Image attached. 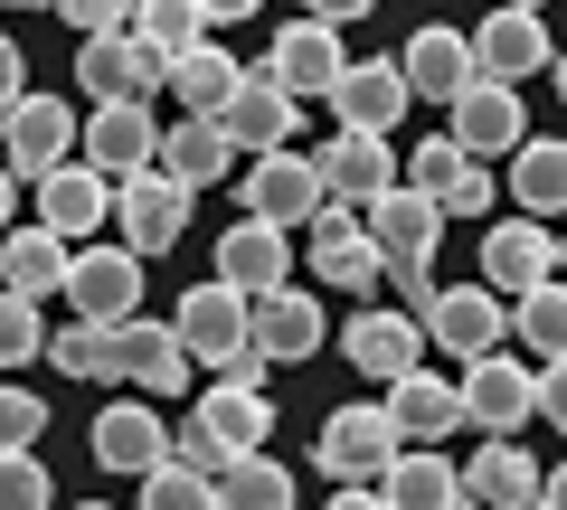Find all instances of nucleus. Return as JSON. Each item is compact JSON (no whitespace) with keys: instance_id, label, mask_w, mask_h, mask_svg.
Listing matches in <instances>:
<instances>
[{"instance_id":"1","label":"nucleus","mask_w":567,"mask_h":510,"mask_svg":"<svg viewBox=\"0 0 567 510\" xmlns=\"http://www.w3.org/2000/svg\"><path fill=\"white\" fill-rule=\"evenodd\" d=\"M416 322H425V341L445 350V360H483V350L511 341V293H492V284H435L416 303Z\"/></svg>"},{"instance_id":"2","label":"nucleus","mask_w":567,"mask_h":510,"mask_svg":"<svg viewBox=\"0 0 567 510\" xmlns=\"http://www.w3.org/2000/svg\"><path fill=\"white\" fill-rule=\"evenodd\" d=\"M189 199H199V189H181L171 170H123L114 180V227H123V246H133L142 266L189 237Z\"/></svg>"},{"instance_id":"3","label":"nucleus","mask_w":567,"mask_h":510,"mask_svg":"<svg viewBox=\"0 0 567 510\" xmlns=\"http://www.w3.org/2000/svg\"><path fill=\"white\" fill-rule=\"evenodd\" d=\"M539 416V368L511 360V350H483L464 360V426L473 435H520Z\"/></svg>"},{"instance_id":"4","label":"nucleus","mask_w":567,"mask_h":510,"mask_svg":"<svg viewBox=\"0 0 567 510\" xmlns=\"http://www.w3.org/2000/svg\"><path fill=\"white\" fill-rule=\"evenodd\" d=\"M76 85L95 104H152L171 85V58H162V48H142L133 29H104V39L76 48Z\"/></svg>"},{"instance_id":"5","label":"nucleus","mask_w":567,"mask_h":510,"mask_svg":"<svg viewBox=\"0 0 567 510\" xmlns=\"http://www.w3.org/2000/svg\"><path fill=\"white\" fill-rule=\"evenodd\" d=\"M76 104L66 95H20L10 114H0V162L20 170V180H48L58 162H76Z\"/></svg>"},{"instance_id":"6","label":"nucleus","mask_w":567,"mask_h":510,"mask_svg":"<svg viewBox=\"0 0 567 510\" xmlns=\"http://www.w3.org/2000/svg\"><path fill=\"white\" fill-rule=\"evenodd\" d=\"M104 360H114V378H133L142 397H181L199 368H189L181 331L171 322H142V312H123V322H104Z\"/></svg>"},{"instance_id":"7","label":"nucleus","mask_w":567,"mask_h":510,"mask_svg":"<svg viewBox=\"0 0 567 510\" xmlns=\"http://www.w3.org/2000/svg\"><path fill=\"white\" fill-rule=\"evenodd\" d=\"M331 208V189H322V162L312 152H256L246 162V218H275V227H312Z\"/></svg>"},{"instance_id":"8","label":"nucleus","mask_w":567,"mask_h":510,"mask_svg":"<svg viewBox=\"0 0 567 510\" xmlns=\"http://www.w3.org/2000/svg\"><path fill=\"white\" fill-rule=\"evenodd\" d=\"M445 133L473 152V162H511V152L529 143V104H520V85H502V76H473L464 95L445 104Z\"/></svg>"},{"instance_id":"9","label":"nucleus","mask_w":567,"mask_h":510,"mask_svg":"<svg viewBox=\"0 0 567 510\" xmlns=\"http://www.w3.org/2000/svg\"><path fill=\"white\" fill-rule=\"evenodd\" d=\"M398 445H406V435H398V416H388V407H331L322 435H312V464H322L331 482H379Z\"/></svg>"},{"instance_id":"10","label":"nucleus","mask_w":567,"mask_h":510,"mask_svg":"<svg viewBox=\"0 0 567 510\" xmlns=\"http://www.w3.org/2000/svg\"><path fill=\"white\" fill-rule=\"evenodd\" d=\"M548 274H567V237H548V218H502V227H483V284L492 293H511L520 303L529 284H548Z\"/></svg>"},{"instance_id":"11","label":"nucleus","mask_w":567,"mask_h":510,"mask_svg":"<svg viewBox=\"0 0 567 510\" xmlns=\"http://www.w3.org/2000/svg\"><path fill=\"white\" fill-rule=\"evenodd\" d=\"M303 256H312V284H331V293H379V274H388V256L369 246V227H360V208H322V218L303 227Z\"/></svg>"},{"instance_id":"12","label":"nucleus","mask_w":567,"mask_h":510,"mask_svg":"<svg viewBox=\"0 0 567 510\" xmlns=\"http://www.w3.org/2000/svg\"><path fill=\"white\" fill-rule=\"evenodd\" d=\"M331 114H341V133H398L406 104H416V85H406L398 58H350L341 76H331Z\"/></svg>"},{"instance_id":"13","label":"nucleus","mask_w":567,"mask_h":510,"mask_svg":"<svg viewBox=\"0 0 567 510\" xmlns=\"http://www.w3.org/2000/svg\"><path fill=\"white\" fill-rule=\"evenodd\" d=\"M171 331H181L189 368H227L237 350H256V341H246V293H237V284H218V274L181 293V312H171Z\"/></svg>"},{"instance_id":"14","label":"nucleus","mask_w":567,"mask_h":510,"mask_svg":"<svg viewBox=\"0 0 567 510\" xmlns=\"http://www.w3.org/2000/svg\"><path fill=\"white\" fill-rule=\"evenodd\" d=\"M76 322H123V312L142 303V256L133 246H76V266H66V293H58Z\"/></svg>"},{"instance_id":"15","label":"nucleus","mask_w":567,"mask_h":510,"mask_svg":"<svg viewBox=\"0 0 567 510\" xmlns=\"http://www.w3.org/2000/svg\"><path fill=\"white\" fill-rule=\"evenodd\" d=\"M246 341L275 368H293V360H312V350L331 341V322H322V303H312L303 284H275V293H246Z\"/></svg>"},{"instance_id":"16","label":"nucleus","mask_w":567,"mask_h":510,"mask_svg":"<svg viewBox=\"0 0 567 510\" xmlns=\"http://www.w3.org/2000/svg\"><path fill=\"white\" fill-rule=\"evenodd\" d=\"M85 445H95V464H104V472H133V482H142V472L171 454V426H162V407L133 388V397H114V407H95Z\"/></svg>"},{"instance_id":"17","label":"nucleus","mask_w":567,"mask_h":510,"mask_svg":"<svg viewBox=\"0 0 567 510\" xmlns=\"http://www.w3.org/2000/svg\"><path fill=\"white\" fill-rule=\"evenodd\" d=\"M379 501L388 510H483L464 491V464H454L445 445H398L388 472H379Z\"/></svg>"},{"instance_id":"18","label":"nucleus","mask_w":567,"mask_h":510,"mask_svg":"<svg viewBox=\"0 0 567 510\" xmlns=\"http://www.w3.org/2000/svg\"><path fill=\"white\" fill-rule=\"evenodd\" d=\"M218 123H227V143H237V152H284L293 133H303V95H284L265 66H246L237 95L218 104Z\"/></svg>"},{"instance_id":"19","label":"nucleus","mask_w":567,"mask_h":510,"mask_svg":"<svg viewBox=\"0 0 567 510\" xmlns=\"http://www.w3.org/2000/svg\"><path fill=\"white\" fill-rule=\"evenodd\" d=\"M341 29H331V20H312V10H303V20H284L275 29V48H265V76H275L284 85V95H331V76H341Z\"/></svg>"},{"instance_id":"20","label":"nucleus","mask_w":567,"mask_h":510,"mask_svg":"<svg viewBox=\"0 0 567 510\" xmlns=\"http://www.w3.org/2000/svg\"><path fill=\"white\" fill-rule=\"evenodd\" d=\"M548 58H558V39H548L539 10L492 0V20L473 29V66H483V76H502V85H520V76H548Z\"/></svg>"},{"instance_id":"21","label":"nucleus","mask_w":567,"mask_h":510,"mask_svg":"<svg viewBox=\"0 0 567 510\" xmlns=\"http://www.w3.org/2000/svg\"><path fill=\"white\" fill-rule=\"evenodd\" d=\"M341 360L360 368V378H406V368L425 360V322L416 312H388V303H369V312H350V331H341Z\"/></svg>"},{"instance_id":"22","label":"nucleus","mask_w":567,"mask_h":510,"mask_svg":"<svg viewBox=\"0 0 567 510\" xmlns=\"http://www.w3.org/2000/svg\"><path fill=\"white\" fill-rule=\"evenodd\" d=\"M293 227H275V218H237V227H218V284H237V293H275V284H293Z\"/></svg>"},{"instance_id":"23","label":"nucleus","mask_w":567,"mask_h":510,"mask_svg":"<svg viewBox=\"0 0 567 510\" xmlns=\"http://www.w3.org/2000/svg\"><path fill=\"white\" fill-rule=\"evenodd\" d=\"M312 162H322L331 208H369L379 189H398V143H388V133H331Z\"/></svg>"},{"instance_id":"24","label":"nucleus","mask_w":567,"mask_h":510,"mask_svg":"<svg viewBox=\"0 0 567 510\" xmlns=\"http://www.w3.org/2000/svg\"><path fill=\"white\" fill-rule=\"evenodd\" d=\"M152 152H162V123H152V104H95L76 133V162H95L104 180H123V170H152Z\"/></svg>"},{"instance_id":"25","label":"nucleus","mask_w":567,"mask_h":510,"mask_svg":"<svg viewBox=\"0 0 567 510\" xmlns=\"http://www.w3.org/2000/svg\"><path fill=\"white\" fill-rule=\"evenodd\" d=\"M39 227H58L66 246L95 237V227H114V180H104L95 162H58L39 180Z\"/></svg>"},{"instance_id":"26","label":"nucleus","mask_w":567,"mask_h":510,"mask_svg":"<svg viewBox=\"0 0 567 510\" xmlns=\"http://www.w3.org/2000/svg\"><path fill=\"white\" fill-rule=\"evenodd\" d=\"M360 227H369V246H379L388 266H398V256H435V237H445V208L425 199L416 180H398V189H379V199L360 208Z\"/></svg>"},{"instance_id":"27","label":"nucleus","mask_w":567,"mask_h":510,"mask_svg":"<svg viewBox=\"0 0 567 510\" xmlns=\"http://www.w3.org/2000/svg\"><path fill=\"white\" fill-rule=\"evenodd\" d=\"M388 416H398V435L406 445H445L454 426H464V378H425V360L406 368V378H388V397H379Z\"/></svg>"},{"instance_id":"28","label":"nucleus","mask_w":567,"mask_h":510,"mask_svg":"<svg viewBox=\"0 0 567 510\" xmlns=\"http://www.w3.org/2000/svg\"><path fill=\"white\" fill-rule=\"evenodd\" d=\"M66 266H76V246L58 227H0V284L29 293V303H58L66 293Z\"/></svg>"},{"instance_id":"29","label":"nucleus","mask_w":567,"mask_h":510,"mask_svg":"<svg viewBox=\"0 0 567 510\" xmlns=\"http://www.w3.org/2000/svg\"><path fill=\"white\" fill-rule=\"evenodd\" d=\"M539 454H520V435H483V454L464 464V491L483 510H539Z\"/></svg>"},{"instance_id":"30","label":"nucleus","mask_w":567,"mask_h":510,"mask_svg":"<svg viewBox=\"0 0 567 510\" xmlns=\"http://www.w3.org/2000/svg\"><path fill=\"white\" fill-rule=\"evenodd\" d=\"M189 426H199L218 454H256L265 435H275V407H265V388H237V378H208V388H199V407H189Z\"/></svg>"},{"instance_id":"31","label":"nucleus","mask_w":567,"mask_h":510,"mask_svg":"<svg viewBox=\"0 0 567 510\" xmlns=\"http://www.w3.org/2000/svg\"><path fill=\"white\" fill-rule=\"evenodd\" d=\"M152 170H171L181 189H218L227 170H237V143H227V123H218V114H189V123H171V133H162Z\"/></svg>"},{"instance_id":"32","label":"nucleus","mask_w":567,"mask_h":510,"mask_svg":"<svg viewBox=\"0 0 567 510\" xmlns=\"http://www.w3.org/2000/svg\"><path fill=\"white\" fill-rule=\"evenodd\" d=\"M398 66H406V85H416V95H435V104H454L473 76H483V66H473V39H464V29H435V20L398 48Z\"/></svg>"},{"instance_id":"33","label":"nucleus","mask_w":567,"mask_h":510,"mask_svg":"<svg viewBox=\"0 0 567 510\" xmlns=\"http://www.w3.org/2000/svg\"><path fill=\"white\" fill-rule=\"evenodd\" d=\"M511 208H529V218H558L567 208V143L558 133H529L511 152Z\"/></svg>"},{"instance_id":"34","label":"nucleus","mask_w":567,"mask_h":510,"mask_svg":"<svg viewBox=\"0 0 567 510\" xmlns=\"http://www.w3.org/2000/svg\"><path fill=\"white\" fill-rule=\"evenodd\" d=\"M218 510H293V472L275 464V454H227L218 464Z\"/></svg>"},{"instance_id":"35","label":"nucleus","mask_w":567,"mask_h":510,"mask_svg":"<svg viewBox=\"0 0 567 510\" xmlns=\"http://www.w3.org/2000/svg\"><path fill=\"white\" fill-rule=\"evenodd\" d=\"M237 76H246V66L227 58L218 39H199V48H181V58H171V95H181L189 114H218V104L237 95Z\"/></svg>"},{"instance_id":"36","label":"nucleus","mask_w":567,"mask_h":510,"mask_svg":"<svg viewBox=\"0 0 567 510\" xmlns=\"http://www.w3.org/2000/svg\"><path fill=\"white\" fill-rule=\"evenodd\" d=\"M511 341H520L529 360H567V274H548V284H529L520 303H511Z\"/></svg>"},{"instance_id":"37","label":"nucleus","mask_w":567,"mask_h":510,"mask_svg":"<svg viewBox=\"0 0 567 510\" xmlns=\"http://www.w3.org/2000/svg\"><path fill=\"white\" fill-rule=\"evenodd\" d=\"M142 510H218V472L189 464V454H162L142 472Z\"/></svg>"},{"instance_id":"38","label":"nucleus","mask_w":567,"mask_h":510,"mask_svg":"<svg viewBox=\"0 0 567 510\" xmlns=\"http://www.w3.org/2000/svg\"><path fill=\"white\" fill-rule=\"evenodd\" d=\"M133 39L162 48V58H181V48L208 39V10H199V0H133Z\"/></svg>"},{"instance_id":"39","label":"nucleus","mask_w":567,"mask_h":510,"mask_svg":"<svg viewBox=\"0 0 567 510\" xmlns=\"http://www.w3.org/2000/svg\"><path fill=\"white\" fill-rule=\"evenodd\" d=\"M39 360L58 368V378H114V360H104V322H58Z\"/></svg>"},{"instance_id":"40","label":"nucleus","mask_w":567,"mask_h":510,"mask_svg":"<svg viewBox=\"0 0 567 510\" xmlns=\"http://www.w3.org/2000/svg\"><path fill=\"white\" fill-rule=\"evenodd\" d=\"M48 350V303H29V293L0 284V368H29Z\"/></svg>"},{"instance_id":"41","label":"nucleus","mask_w":567,"mask_h":510,"mask_svg":"<svg viewBox=\"0 0 567 510\" xmlns=\"http://www.w3.org/2000/svg\"><path fill=\"white\" fill-rule=\"evenodd\" d=\"M0 510H58V482L39 454H0Z\"/></svg>"},{"instance_id":"42","label":"nucleus","mask_w":567,"mask_h":510,"mask_svg":"<svg viewBox=\"0 0 567 510\" xmlns=\"http://www.w3.org/2000/svg\"><path fill=\"white\" fill-rule=\"evenodd\" d=\"M48 435V397L39 388H0V454H29Z\"/></svg>"},{"instance_id":"43","label":"nucleus","mask_w":567,"mask_h":510,"mask_svg":"<svg viewBox=\"0 0 567 510\" xmlns=\"http://www.w3.org/2000/svg\"><path fill=\"white\" fill-rule=\"evenodd\" d=\"M76 39H104V29H133V0H48Z\"/></svg>"},{"instance_id":"44","label":"nucleus","mask_w":567,"mask_h":510,"mask_svg":"<svg viewBox=\"0 0 567 510\" xmlns=\"http://www.w3.org/2000/svg\"><path fill=\"white\" fill-rule=\"evenodd\" d=\"M379 284H388V293H398V303H406V312H416V303H425V293H435V256H398V266H388V274H379Z\"/></svg>"},{"instance_id":"45","label":"nucleus","mask_w":567,"mask_h":510,"mask_svg":"<svg viewBox=\"0 0 567 510\" xmlns=\"http://www.w3.org/2000/svg\"><path fill=\"white\" fill-rule=\"evenodd\" d=\"M539 416L567 435V360H539Z\"/></svg>"},{"instance_id":"46","label":"nucleus","mask_w":567,"mask_h":510,"mask_svg":"<svg viewBox=\"0 0 567 510\" xmlns=\"http://www.w3.org/2000/svg\"><path fill=\"white\" fill-rule=\"evenodd\" d=\"M20 76H29V58H20V39H10V29H0V114H10V104L29 95Z\"/></svg>"},{"instance_id":"47","label":"nucleus","mask_w":567,"mask_h":510,"mask_svg":"<svg viewBox=\"0 0 567 510\" xmlns=\"http://www.w3.org/2000/svg\"><path fill=\"white\" fill-rule=\"evenodd\" d=\"M303 10H312V20H331V29H341V20H369L379 0H303Z\"/></svg>"},{"instance_id":"48","label":"nucleus","mask_w":567,"mask_h":510,"mask_svg":"<svg viewBox=\"0 0 567 510\" xmlns=\"http://www.w3.org/2000/svg\"><path fill=\"white\" fill-rule=\"evenodd\" d=\"M331 510H388V501H379V482H341V491H331Z\"/></svg>"},{"instance_id":"49","label":"nucleus","mask_w":567,"mask_h":510,"mask_svg":"<svg viewBox=\"0 0 567 510\" xmlns=\"http://www.w3.org/2000/svg\"><path fill=\"white\" fill-rule=\"evenodd\" d=\"M199 10H208V29H227V20H256L265 0H199Z\"/></svg>"},{"instance_id":"50","label":"nucleus","mask_w":567,"mask_h":510,"mask_svg":"<svg viewBox=\"0 0 567 510\" xmlns=\"http://www.w3.org/2000/svg\"><path fill=\"white\" fill-rule=\"evenodd\" d=\"M539 510H567V464H548V472H539Z\"/></svg>"},{"instance_id":"51","label":"nucleus","mask_w":567,"mask_h":510,"mask_svg":"<svg viewBox=\"0 0 567 510\" xmlns=\"http://www.w3.org/2000/svg\"><path fill=\"white\" fill-rule=\"evenodd\" d=\"M10 218H20V170L0 162V227H10Z\"/></svg>"},{"instance_id":"52","label":"nucleus","mask_w":567,"mask_h":510,"mask_svg":"<svg viewBox=\"0 0 567 510\" xmlns=\"http://www.w3.org/2000/svg\"><path fill=\"white\" fill-rule=\"evenodd\" d=\"M548 76H558V104H567V48H558V58H548Z\"/></svg>"},{"instance_id":"53","label":"nucleus","mask_w":567,"mask_h":510,"mask_svg":"<svg viewBox=\"0 0 567 510\" xmlns=\"http://www.w3.org/2000/svg\"><path fill=\"white\" fill-rule=\"evenodd\" d=\"M0 10H48V0H0Z\"/></svg>"},{"instance_id":"54","label":"nucleus","mask_w":567,"mask_h":510,"mask_svg":"<svg viewBox=\"0 0 567 510\" xmlns=\"http://www.w3.org/2000/svg\"><path fill=\"white\" fill-rule=\"evenodd\" d=\"M511 10H548V0H511Z\"/></svg>"},{"instance_id":"55","label":"nucleus","mask_w":567,"mask_h":510,"mask_svg":"<svg viewBox=\"0 0 567 510\" xmlns=\"http://www.w3.org/2000/svg\"><path fill=\"white\" fill-rule=\"evenodd\" d=\"M76 510H104V501H76Z\"/></svg>"}]
</instances>
